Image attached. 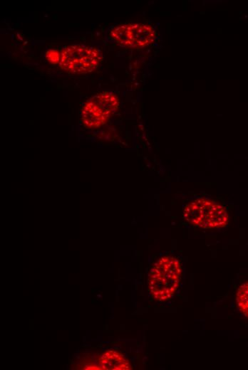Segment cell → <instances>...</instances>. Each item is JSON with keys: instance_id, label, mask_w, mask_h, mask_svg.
I'll return each mask as SVG.
<instances>
[{"instance_id": "cell-1", "label": "cell", "mask_w": 248, "mask_h": 370, "mask_svg": "<svg viewBox=\"0 0 248 370\" xmlns=\"http://www.w3.org/2000/svg\"><path fill=\"white\" fill-rule=\"evenodd\" d=\"M182 275L180 261L174 256L161 257L150 269L149 290L160 302L170 300L178 290Z\"/></svg>"}, {"instance_id": "cell-2", "label": "cell", "mask_w": 248, "mask_h": 370, "mask_svg": "<svg viewBox=\"0 0 248 370\" xmlns=\"http://www.w3.org/2000/svg\"><path fill=\"white\" fill-rule=\"evenodd\" d=\"M183 217L190 225L202 229L224 228L229 221L228 213L222 205L202 198L187 203L184 207Z\"/></svg>"}, {"instance_id": "cell-3", "label": "cell", "mask_w": 248, "mask_h": 370, "mask_svg": "<svg viewBox=\"0 0 248 370\" xmlns=\"http://www.w3.org/2000/svg\"><path fill=\"white\" fill-rule=\"evenodd\" d=\"M100 60L101 56L95 48L74 44L62 50L59 65L69 73L85 74L93 71Z\"/></svg>"}, {"instance_id": "cell-4", "label": "cell", "mask_w": 248, "mask_h": 370, "mask_svg": "<svg viewBox=\"0 0 248 370\" xmlns=\"http://www.w3.org/2000/svg\"><path fill=\"white\" fill-rule=\"evenodd\" d=\"M118 97L110 92L97 94L83 105L81 120L87 127H98L105 125L118 107Z\"/></svg>"}, {"instance_id": "cell-5", "label": "cell", "mask_w": 248, "mask_h": 370, "mask_svg": "<svg viewBox=\"0 0 248 370\" xmlns=\"http://www.w3.org/2000/svg\"><path fill=\"white\" fill-rule=\"evenodd\" d=\"M155 32L147 24L128 23L115 27L110 37L117 43L128 47H144L153 42Z\"/></svg>"}, {"instance_id": "cell-6", "label": "cell", "mask_w": 248, "mask_h": 370, "mask_svg": "<svg viewBox=\"0 0 248 370\" xmlns=\"http://www.w3.org/2000/svg\"><path fill=\"white\" fill-rule=\"evenodd\" d=\"M236 302L240 312L248 317V281L239 286L236 295Z\"/></svg>"}, {"instance_id": "cell-7", "label": "cell", "mask_w": 248, "mask_h": 370, "mask_svg": "<svg viewBox=\"0 0 248 370\" xmlns=\"http://www.w3.org/2000/svg\"><path fill=\"white\" fill-rule=\"evenodd\" d=\"M46 58L52 64L60 63L61 53L56 49H50L46 53Z\"/></svg>"}]
</instances>
